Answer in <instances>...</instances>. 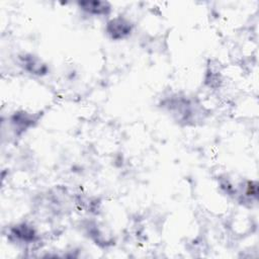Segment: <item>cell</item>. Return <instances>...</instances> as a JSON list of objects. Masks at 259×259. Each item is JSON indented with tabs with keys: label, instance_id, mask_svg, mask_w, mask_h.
<instances>
[{
	"label": "cell",
	"instance_id": "obj_1",
	"mask_svg": "<svg viewBox=\"0 0 259 259\" xmlns=\"http://www.w3.org/2000/svg\"><path fill=\"white\" fill-rule=\"evenodd\" d=\"M131 24L120 18L111 20L107 26V32L111 35L112 38H122L123 36L131 33Z\"/></svg>",
	"mask_w": 259,
	"mask_h": 259
},
{
	"label": "cell",
	"instance_id": "obj_2",
	"mask_svg": "<svg viewBox=\"0 0 259 259\" xmlns=\"http://www.w3.org/2000/svg\"><path fill=\"white\" fill-rule=\"evenodd\" d=\"M80 7L91 14L100 15V14H106L110 10V6L106 2L101 1H85L79 3Z\"/></svg>",
	"mask_w": 259,
	"mask_h": 259
}]
</instances>
